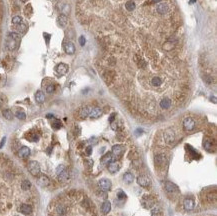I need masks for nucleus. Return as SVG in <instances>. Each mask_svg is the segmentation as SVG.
<instances>
[{
    "instance_id": "nucleus-10",
    "label": "nucleus",
    "mask_w": 217,
    "mask_h": 216,
    "mask_svg": "<svg viewBox=\"0 0 217 216\" xmlns=\"http://www.w3.org/2000/svg\"><path fill=\"white\" fill-rule=\"evenodd\" d=\"M55 70L59 75H65L67 73V71H68V65L64 63H60L56 66Z\"/></svg>"
},
{
    "instance_id": "nucleus-25",
    "label": "nucleus",
    "mask_w": 217,
    "mask_h": 216,
    "mask_svg": "<svg viewBox=\"0 0 217 216\" xmlns=\"http://www.w3.org/2000/svg\"><path fill=\"white\" fill-rule=\"evenodd\" d=\"M112 160H113V158H112V154H111V153H106V154L101 158V162H102L103 164L110 162V161H112Z\"/></svg>"
},
{
    "instance_id": "nucleus-26",
    "label": "nucleus",
    "mask_w": 217,
    "mask_h": 216,
    "mask_svg": "<svg viewBox=\"0 0 217 216\" xmlns=\"http://www.w3.org/2000/svg\"><path fill=\"white\" fill-rule=\"evenodd\" d=\"M16 29H17L19 32L21 33H24L25 31L27 30V25L24 24V23H20V24L17 25V27H16Z\"/></svg>"
},
{
    "instance_id": "nucleus-39",
    "label": "nucleus",
    "mask_w": 217,
    "mask_h": 216,
    "mask_svg": "<svg viewBox=\"0 0 217 216\" xmlns=\"http://www.w3.org/2000/svg\"><path fill=\"white\" fill-rule=\"evenodd\" d=\"M114 118H115V113H113V114L110 116V118H109V121H110V123H112L113 121H114Z\"/></svg>"
},
{
    "instance_id": "nucleus-8",
    "label": "nucleus",
    "mask_w": 217,
    "mask_h": 216,
    "mask_svg": "<svg viewBox=\"0 0 217 216\" xmlns=\"http://www.w3.org/2000/svg\"><path fill=\"white\" fill-rule=\"evenodd\" d=\"M154 160H155V165L158 167H160V166H163L164 163H166L167 159H166V157L164 154H158L155 156Z\"/></svg>"
},
{
    "instance_id": "nucleus-27",
    "label": "nucleus",
    "mask_w": 217,
    "mask_h": 216,
    "mask_svg": "<svg viewBox=\"0 0 217 216\" xmlns=\"http://www.w3.org/2000/svg\"><path fill=\"white\" fill-rule=\"evenodd\" d=\"M204 148H205V150H207V151H211L212 142L210 141V140H205V141H204Z\"/></svg>"
},
{
    "instance_id": "nucleus-33",
    "label": "nucleus",
    "mask_w": 217,
    "mask_h": 216,
    "mask_svg": "<svg viewBox=\"0 0 217 216\" xmlns=\"http://www.w3.org/2000/svg\"><path fill=\"white\" fill-rule=\"evenodd\" d=\"M8 37H10V38H12V39H15V40H19V38H20L19 35L15 32H10L9 34H8Z\"/></svg>"
},
{
    "instance_id": "nucleus-5",
    "label": "nucleus",
    "mask_w": 217,
    "mask_h": 216,
    "mask_svg": "<svg viewBox=\"0 0 217 216\" xmlns=\"http://www.w3.org/2000/svg\"><path fill=\"white\" fill-rule=\"evenodd\" d=\"M153 204H154V198L151 197L150 195H148V196H144L142 198V205L145 207V208H151Z\"/></svg>"
},
{
    "instance_id": "nucleus-36",
    "label": "nucleus",
    "mask_w": 217,
    "mask_h": 216,
    "mask_svg": "<svg viewBox=\"0 0 217 216\" xmlns=\"http://www.w3.org/2000/svg\"><path fill=\"white\" fill-rule=\"evenodd\" d=\"M117 197H118L119 199H124L126 197V195L123 191H119L118 193H117Z\"/></svg>"
},
{
    "instance_id": "nucleus-32",
    "label": "nucleus",
    "mask_w": 217,
    "mask_h": 216,
    "mask_svg": "<svg viewBox=\"0 0 217 216\" xmlns=\"http://www.w3.org/2000/svg\"><path fill=\"white\" fill-rule=\"evenodd\" d=\"M24 12H25V14H26L27 16H28V15H30V14L32 13V7H31V5H30V4H28V5H27L26 7H25Z\"/></svg>"
},
{
    "instance_id": "nucleus-4",
    "label": "nucleus",
    "mask_w": 217,
    "mask_h": 216,
    "mask_svg": "<svg viewBox=\"0 0 217 216\" xmlns=\"http://www.w3.org/2000/svg\"><path fill=\"white\" fill-rule=\"evenodd\" d=\"M137 183L138 185L142 186V187H148L151 184V180L147 176H139L137 178Z\"/></svg>"
},
{
    "instance_id": "nucleus-1",
    "label": "nucleus",
    "mask_w": 217,
    "mask_h": 216,
    "mask_svg": "<svg viewBox=\"0 0 217 216\" xmlns=\"http://www.w3.org/2000/svg\"><path fill=\"white\" fill-rule=\"evenodd\" d=\"M27 169H28V171L30 172L31 175L34 176V177H37L40 174V171H41L39 163L34 160L29 161V163L27 164Z\"/></svg>"
},
{
    "instance_id": "nucleus-30",
    "label": "nucleus",
    "mask_w": 217,
    "mask_h": 216,
    "mask_svg": "<svg viewBox=\"0 0 217 216\" xmlns=\"http://www.w3.org/2000/svg\"><path fill=\"white\" fill-rule=\"evenodd\" d=\"M61 122L59 120H54L53 122H52V127H53L54 129H60L61 128Z\"/></svg>"
},
{
    "instance_id": "nucleus-9",
    "label": "nucleus",
    "mask_w": 217,
    "mask_h": 216,
    "mask_svg": "<svg viewBox=\"0 0 217 216\" xmlns=\"http://www.w3.org/2000/svg\"><path fill=\"white\" fill-rule=\"evenodd\" d=\"M99 186L103 191H108L111 188V181L108 179H101L99 181Z\"/></svg>"
},
{
    "instance_id": "nucleus-41",
    "label": "nucleus",
    "mask_w": 217,
    "mask_h": 216,
    "mask_svg": "<svg viewBox=\"0 0 217 216\" xmlns=\"http://www.w3.org/2000/svg\"><path fill=\"white\" fill-rule=\"evenodd\" d=\"M2 104H3V100H2V98L0 97V107L2 106Z\"/></svg>"
},
{
    "instance_id": "nucleus-20",
    "label": "nucleus",
    "mask_w": 217,
    "mask_h": 216,
    "mask_svg": "<svg viewBox=\"0 0 217 216\" xmlns=\"http://www.w3.org/2000/svg\"><path fill=\"white\" fill-rule=\"evenodd\" d=\"M123 146L122 145H114L112 147V153L115 155V156H120L123 152Z\"/></svg>"
},
{
    "instance_id": "nucleus-37",
    "label": "nucleus",
    "mask_w": 217,
    "mask_h": 216,
    "mask_svg": "<svg viewBox=\"0 0 217 216\" xmlns=\"http://www.w3.org/2000/svg\"><path fill=\"white\" fill-rule=\"evenodd\" d=\"M65 169V167H64V165H59V166L57 167V170H56V173H57V175L59 174L61 171H63Z\"/></svg>"
},
{
    "instance_id": "nucleus-40",
    "label": "nucleus",
    "mask_w": 217,
    "mask_h": 216,
    "mask_svg": "<svg viewBox=\"0 0 217 216\" xmlns=\"http://www.w3.org/2000/svg\"><path fill=\"white\" fill-rule=\"evenodd\" d=\"M5 140H6V138H5V137H3V138H2V141H1V143H0V148H2V147H3L4 143H5Z\"/></svg>"
},
{
    "instance_id": "nucleus-6",
    "label": "nucleus",
    "mask_w": 217,
    "mask_h": 216,
    "mask_svg": "<svg viewBox=\"0 0 217 216\" xmlns=\"http://www.w3.org/2000/svg\"><path fill=\"white\" fill-rule=\"evenodd\" d=\"M164 187H165V190L168 192V193H174V192H179V188L177 187V185H175L174 183H172V182H165V185H164Z\"/></svg>"
},
{
    "instance_id": "nucleus-3",
    "label": "nucleus",
    "mask_w": 217,
    "mask_h": 216,
    "mask_svg": "<svg viewBox=\"0 0 217 216\" xmlns=\"http://www.w3.org/2000/svg\"><path fill=\"white\" fill-rule=\"evenodd\" d=\"M195 125L196 124H195L194 119L190 118V117H187L183 120V128L186 131H192L195 128Z\"/></svg>"
},
{
    "instance_id": "nucleus-12",
    "label": "nucleus",
    "mask_w": 217,
    "mask_h": 216,
    "mask_svg": "<svg viewBox=\"0 0 217 216\" xmlns=\"http://www.w3.org/2000/svg\"><path fill=\"white\" fill-rule=\"evenodd\" d=\"M18 40H15V39H12L10 37H8L7 40H6V46L9 50H14L18 45Z\"/></svg>"
},
{
    "instance_id": "nucleus-23",
    "label": "nucleus",
    "mask_w": 217,
    "mask_h": 216,
    "mask_svg": "<svg viewBox=\"0 0 217 216\" xmlns=\"http://www.w3.org/2000/svg\"><path fill=\"white\" fill-rule=\"evenodd\" d=\"M68 172H67L66 169H64L63 171H61V172L58 174V179H59V181L61 182H64L66 181L67 179H68Z\"/></svg>"
},
{
    "instance_id": "nucleus-17",
    "label": "nucleus",
    "mask_w": 217,
    "mask_h": 216,
    "mask_svg": "<svg viewBox=\"0 0 217 216\" xmlns=\"http://www.w3.org/2000/svg\"><path fill=\"white\" fill-rule=\"evenodd\" d=\"M35 100H36L37 103H43L44 102V100H45V95H44V93L41 90H38V91L35 93Z\"/></svg>"
},
{
    "instance_id": "nucleus-16",
    "label": "nucleus",
    "mask_w": 217,
    "mask_h": 216,
    "mask_svg": "<svg viewBox=\"0 0 217 216\" xmlns=\"http://www.w3.org/2000/svg\"><path fill=\"white\" fill-rule=\"evenodd\" d=\"M57 22H58V24H59L61 27H65V26L67 25V23H68V19H67V16L64 15V14H61V15L58 16Z\"/></svg>"
},
{
    "instance_id": "nucleus-24",
    "label": "nucleus",
    "mask_w": 217,
    "mask_h": 216,
    "mask_svg": "<svg viewBox=\"0 0 217 216\" xmlns=\"http://www.w3.org/2000/svg\"><path fill=\"white\" fill-rule=\"evenodd\" d=\"M2 114H3L4 118H6L7 120H12V119H13V113H12V111L9 110V109H5V110H3Z\"/></svg>"
},
{
    "instance_id": "nucleus-18",
    "label": "nucleus",
    "mask_w": 217,
    "mask_h": 216,
    "mask_svg": "<svg viewBox=\"0 0 217 216\" xmlns=\"http://www.w3.org/2000/svg\"><path fill=\"white\" fill-rule=\"evenodd\" d=\"M91 107H88V106H86V107L82 108L81 110L79 111V116L81 117V118H86L87 116H89V113L90 111H91Z\"/></svg>"
},
{
    "instance_id": "nucleus-19",
    "label": "nucleus",
    "mask_w": 217,
    "mask_h": 216,
    "mask_svg": "<svg viewBox=\"0 0 217 216\" xmlns=\"http://www.w3.org/2000/svg\"><path fill=\"white\" fill-rule=\"evenodd\" d=\"M119 167H120L119 163L110 162V163H109V165H108V170L110 171L111 173H115V172H117V171L119 170Z\"/></svg>"
},
{
    "instance_id": "nucleus-43",
    "label": "nucleus",
    "mask_w": 217,
    "mask_h": 216,
    "mask_svg": "<svg viewBox=\"0 0 217 216\" xmlns=\"http://www.w3.org/2000/svg\"><path fill=\"white\" fill-rule=\"evenodd\" d=\"M21 1H22V2H26L27 0H21Z\"/></svg>"
},
{
    "instance_id": "nucleus-11",
    "label": "nucleus",
    "mask_w": 217,
    "mask_h": 216,
    "mask_svg": "<svg viewBox=\"0 0 217 216\" xmlns=\"http://www.w3.org/2000/svg\"><path fill=\"white\" fill-rule=\"evenodd\" d=\"M183 206H184V209L187 211H191L193 208H194V200L191 198H186L183 202Z\"/></svg>"
},
{
    "instance_id": "nucleus-38",
    "label": "nucleus",
    "mask_w": 217,
    "mask_h": 216,
    "mask_svg": "<svg viewBox=\"0 0 217 216\" xmlns=\"http://www.w3.org/2000/svg\"><path fill=\"white\" fill-rule=\"evenodd\" d=\"M86 155H90L92 153V147L91 146H88L87 148H86Z\"/></svg>"
},
{
    "instance_id": "nucleus-14",
    "label": "nucleus",
    "mask_w": 217,
    "mask_h": 216,
    "mask_svg": "<svg viewBox=\"0 0 217 216\" xmlns=\"http://www.w3.org/2000/svg\"><path fill=\"white\" fill-rule=\"evenodd\" d=\"M18 155H19V157H21V158H27L30 155V149L27 146H23L18 151Z\"/></svg>"
},
{
    "instance_id": "nucleus-29",
    "label": "nucleus",
    "mask_w": 217,
    "mask_h": 216,
    "mask_svg": "<svg viewBox=\"0 0 217 216\" xmlns=\"http://www.w3.org/2000/svg\"><path fill=\"white\" fill-rule=\"evenodd\" d=\"M16 117L18 119H20V120H24L26 118V114L24 112H22V111H18V112H16Z\"/></svg>"
},
{
    "instance_id": "nucleus-2",
    "label": "nucleus",
    "mask_w": 217,
    "mask_h": 216,
    "mask_svg": "<svg viewBox=\"0 0 217 216\" xmlns=\"http://www.w3.org/2000/svg\"><path fill=\"white\" fill-rule=\"evenodd\" d=\"M164 140L168 145H172L175 141V133L172 129H166L164 132Z\"/></svg>"
},
{
    "instance_id": "nucleus-15",
    "label": "nucleus",
    "mask_w": 217,
    "mask_h": 216,
    "mask_svg": "<svg viewBox=\"0 0 217 216\" xmlns=\"http://www.w3.org/2000/svg\"><path fill=\"white\" fill-rule=\"evenodd\" d=\"M101 114H102V111H101V109L98 108V107H95V108H92L91 109V111H90V113H89V117H90V118L95 119V118H98V117H100Z\"/></svg>"
},
{
    "instance_id": "nucleus-35",
    "label": "nucleus",
    "mask_w": 217,
    "mask_h": 216,
    "mask_svg": "<svg viewBox=\"0 0 217 216\" xmlns=\"http://www.w3.org/2000/svg\"><path fill=\"white\" fill-rule=\"evenodd\" d=\"M79 43H80V45H81V46H84V45H85V43H86L85 37H84V36H80V37H79Z\"/></svg>"
},
{
    "instance_id": "nucleus-7",
    "label": "nucleus",
    "mask_w": 217,
    "mask_h": 216,
    "mask_svg": "<svg viewBox=\"0 0 217 216\" xmlns=\"http://www.w3.org/2000/svg\"><path fill=\"white\" fill-rule=\"evenodd\" d=\"M37 183H38V185L45 187V186H48L50 184V179L46 175L42 174V175H40L38 177V179H37Z\"/></svg>"
},
{
    "instance_id": "nucleus-42",
    "label": "nucleus",
    "mask_w": 217,
    "mask_h": 216,
    "mask_svg": "<svg viewBox=\"0 0 217 216\" xmlns=\"http://www.w3.org/2000/svg\"><path fill=\"white\" fill-rule=\"evenodd\" d=\"M196 0H190V3H193V2H195Z\"/></svg>"
},
{
    "instance_id": "nucleus-22",
    "label": "nucleus",
    "mask_w": 217,
    "mask_h": 216,
    "mask_svg": "<svg viewBox=\"0 0 217 216\" xmlns=\"http://www.w3.org/2000/svg\"><path fill=\"white\" fill-rule=\"evenodd\" d=\"M133 179H134L133 175H132V173H130V172H127L123 175V180L126 184L132 183V182H133Z\"/></svg>"
},
{
    "instance_id": "nucleus-31",
    "label": "nucleus",
    "mask_w": 217,
    "mask_h": 216,
    "mask_svg": "<svg viewBox=\"0 0 217 216\" xmlns=\"http://www.w3.org/2000/svg\"><path fill=\"white\" fill-rule=\"evenodd\" d=\"M151 216H162L159 208H153L151 211Z\"/></svg>"
},
{
    "instance_id": "nucleus-21",
    "label": "nucleus",
    "mask_w": 217,
    "mask_h": 216,
    "mask_svg": "<svg viewBox=\"0 0 217 216\" xmlns=\"http://www.w3.org/2000/svg\"><path fill=\"white\" fill-rule=\"evenodd\" d=\"M110 210H111V203L109 202L108 200L104 201L102 204V212L104 213V214H107Z\"/></svg>"
},
{
    "instance_id": "nucleus-34",
    "label": "nucleus",
    "mask_w": 217,
    "mask_h": 216,
    "mask_svg": "<svg viewBox=\"0 0 217 216\" xmlns=\"http://www.w3.org/2000/svg\"><path fill=\"white\" fill-rule=\"evenodd\" d=\"M54 90H55V86L53 84H50L46 87V92L47 93H52V92H54Z\"/></svg>"
},
{
    "instance_id": "nucleus-13",
    "label": "nucleus",
    "mask_w": 217,
    "mask_h": 216,
    "mask_svg": "<svg viewBox=\"0 0 217 216\" xmlns=\"http://www.w3.org/2000/svg\"><path fill=\"white\" fill-rule=\"evenodd\" d=\"M64 49H65V52H66L67 54L72 55V54L75 53V46L72 42H66V43H65L64 44Z\"/></svg>"
},
{
    "instance_id": "nucleus-28",
    "label": "nucleus",
    "mask_w": 217,
    "mask_h": 216,
    "mask_svg": "<svg viewBox=\"0 0 217 216\" xmlns=\"http://www.w3.org/2000/svg\"><path fill=\"white\" fill-rule=\"evenodd\" d=\"M12 23L13 24H20V23H22V18L20 17V16H14L13 18H12Z\"/></svg>"
}]
</instances>
